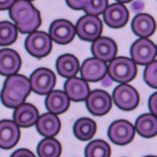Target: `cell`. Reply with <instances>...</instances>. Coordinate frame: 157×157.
Returning a JSON list of instances; mask_svg holds the SVG:
<instances>
[{
  "label": "cell",
  "instance_id": "d4e9b609",
  "mask_svg": "<svg viewBox=\"0 0 157 157\" xmlns=\"http://www.w3.org/2000/svg\"><path fill=\"white\" fill-rule=\"evenodd\" d=\"M37 153L39 157H60L61 145L57 140L53 137H47L39 143Z\"/></svg>",
  "mask_w": 157,
  "mask_h": 157
},
{
  "label": "cell",
  "instance_id": "cb8c5ba5",
  "mask_svg": "<svg viewBox=\"0 0 157 157\" xmlns=\"http://www.w3.org/2000/svg\"><path fill=\"white\" fill-rule=\"evenodd\" d=\"M153 114H144L137 118L135 130L144 137H152L156 135L157 120Z\"/></svg>",
  "mask_w": 157,
  "mask_h": 157
},
{
  "label": "cell",
  "instance_id": "4fadbf2b",
  "mask_svg": "<svg viewBox=\"0 0 157 157\" xmlns=\"http://www.w3.org/2000/svg\"><path fill=\"white\" fill-rule=\"evenodd\" d=\"M108 67L105 61L96 58H88L81 67V75L84 80L96 82L101 80L107 74Z\"/></svg>",
  "mask_w": 157,
  "mask_h": 157
},
{
  "label": "cell",
  "instance_id": "484cf974",
  "mask_svg": "<svg viewBox=\"0 0 157 157\" xmlns=\"http://www.w3.org/2000/svg\"><path fill=\"white\" fill-rule=\"evenodd\" d=\"M111 148L103 140H94L86 145L85 157H110Z\"/></svg>",
  "mask_w": 157,
  "mask_h": 157
},
{
  "label": "cell",
  "instance_id": "5bb4252c",
  "mask_svg": "<svg viewBox=\"0 0 157 157\" xmlns=\"http://www.w3.org/2000/svg\"><path fill=\"white\" fill-rule=\"evenodd\" d=\"M21 131L13 121L4 120L0 121V148L10 149L17 144Z\"/></svg>",
  "mask_w": 157,
  "mask_h": 157
},
{
  "label": "cell",
  "instance_id": "44dd1931",
  "mask_svg": "<svg viewBox=\"0 0 157 157\" xmlns=\"http://www.w3.org/2000/svg\"><path fill=\"white\" fill-rule=\"evenodd\" d=\"M131 29L136 36L141 38L148 37L155 32V21L150 15L140 13L133 20Z\"/></svg>",
  "mask_w": 157,
  "mask_h": 157
},
{
  "label": "cell",
  "instance_id": "3957f363",
  "mask_svg": "<svg viewBox=\"0 0 157 157\" xmlns=\"http://www.w3.org/2000/svg\"><path fill=\"white\" fill-rule=\"evenodd\" d=\"M136 63L128 57H120L113 59L108 67L109 76L118 82H130L137 75Z\"/></svg>",
  "mask_w": 157,
  "mask_h": 157
},
{
  "label": "cell",
  "instance_id": "f1b7e54d",
  "mask_svg": "<svg viewBox=\"0 0 157 157\" xmlns=\"http://www.w3.org/2000/svg\"><path fill=\"white\" fill-rule=\"evenodd\" d=\"M144 79L145 82L152 88L157 87V61L147 64L146 68L144 71Z\"/></svg>",
  "mask_w": 157,
  "mask_h": 157
},
{
  "label": "cell",
  "instance_id": "1f68e13d",
  "mask_svg": "<svg viewBox=\"0 0 157 157\" xmlns=\"http://www.w3.org/2000/svg\"><path fill=\"white\" fill-rule=\"evenodd\" d=\"M10 157H36L30 150L26 148H21L15 151Z\"/></svg>",
  "mask_w": 157,
  "mask_h": 157
},
{
  "label": "cell",
  "instance_id": "ac0fdd59",
  "mask_svg": "<svg viewBox=\"0 0 157 157\" xmlns=\"http://www.w3.org/2000/svg\"><path fill=\"white\" fill-rule=\"evenodd\" d=\"M39 118V111L31 104H21L13 113L14 123L18 127H29L35 125Z\"/></svg>",
  "mask_w": 157,
  "mask_h": 157
},
{
  "label": "cell",
  "instance_id": "6da1fadb",
  "mask_svg": "<svg viewBox=\"0 0 157 157\" xmlns=\"http://www.w3.org/2000/svg\"><path fill=\"white\" fill-rule=\"evenodd\" d=\"M10 16L23 34L34 32L42 23L39 11L28 0H16L10 8Z\"/></svg>",
  "mask_w": 157,
  "mask_h": 157
},
{
  "label": "cell",
  "instance_id": "8d00e7d4",
  "mask_svg": "<svg viewBox=\"0 0 157 157\" xmlns=\"http://www.w3.org/2000/svg\"><path fill=\"white\" fill-rule=\"evenodd\" d=\"M28 1H33V0H28Z\"/></svg>",
  "mask_w": 157,
  "mask_h": 157
},
{
  "label": "cell",
  "instance_id": "30bf717a",
  "mask_svg": "<svg viewBox=\"0 0 157 157\" xmlns=\"http://www.w3.org/2000/svg\"><path fill=\"white\" fill-rule=\"evenodd\" d=\"M86 108L94 116H101L107 114L112 108V98L106 91L96 90L86 98Z\"/></svg>",
  "mask_w": 157,
  "mask_h": 157
},
{
  "label": "cell",
  "instance_id": "ffe728a7",
  "mask_svg": "<svg viewBox=\"0 0 157 157\" xmlns=\"http://www.w3.org/2000/svg\"><path fill=\"white\" fill-rule=\"evenodd\" d=\"M46 98V107L53 114H61L68 110L70 99L64 91L51 90L47 94Z\"/></svg>",
  "mask_w": 157,
  "mask_h": 157
},
{
  "label": "cell",
  "instance_id": "9c48e42d",
  "mask_svg": "<svg viewBox=\"0 0 157 157\" xmlns=\"http://www.w3.org/2000/svg\"><path fill=\"white\" fill-rule=\"evenodd\" d=\"M108 135L111 141L114 144L125 145L134 139L135 129L134 126L127 120H116L109 127Z\"/></svg>",
  "mask_w": 157,
  "mask_h": 157
},
{
  "label": "cell",
  "instance_id": "f546056e",
  "mask_svg": "<svg viewBox=\"0 0 157 157\" xmlns=\"http://www.w3.org/2000/svg\"><path fill=\"white\" fill-rule=\"evenodd\" d=\"M90 0H66L67 4L71 9L75 10H83Z\"/></svg>",
  "mask_w": 157,
  "mask_h": 157
},
{
  "label": "cell",
  "instance_id": "7a4b0ae2",
  "mask_svg": "<svg viewBox=\"0 0 157 157\" xmlns=\"http://www.w3.org/2000/svg\"><path fill=\"white\" fill-rule=\"evenodd\" d=\"M31 90L30 82L27 77L17 74L9 75L1 92V101L6 107L16 109L25 102Z\"/></svg>",
  "mask_w": 157,
  "mask_h": 157
},
{
  "label": "cell",
  "instance_id": "ba28073f",
  "mask_svg": "<svg viewBox=\"0 0 157 157\" xmlns=\"http://www.w3.org/2000/svg\"><path fill=\"white\" fill-rule=\"evenodd\" d=\"M113 100L116 105L124 111H131L136 109L139 104V94L133 86L127 83H122L116 86L113 91Z\"/></svg>",
  "mask_w": 157,
  "mask_h": 157
},
{
  "label": "cell",
  "instance_id": "e575fe53",
  "mask_svg": "<svg viewBox=\"0 0 157 157\" xmlns=\"http://www.w3.org/2000/svg\"><path fill=\"white\" fill-rule=\"evenodd\" d=\"M116 1L120 2V3H127V2H130L131 0H116Z\"/></svg>",
  "mask_w": 157,
  "mask_h": 157
},
{
  "label": "cell",
  "instance_id": "4316f807",
  "mask_svg": "<svg viewBox=\"0 0 157 157\" xmlns=\"http://www.w3.org/2000/svg\"><path fill=\"white\" fill-rule=\"evenodd\" d=\"M17 39V29L9 21L0 22V46L6 47L14 43Z\"/></svg>",
  "mask_w": 157,
  "mask_h": 157
},
{
  "label": "cell",
  "instance_id": "83f0119b",
  "mask_svg": "<svg viewBox=\"0 0 157 157\" xmlns=\"http://www.w3.org/2000/svg\"><path fill=\"white\" fill-rule=\"evenodd\" d=\"M108 6V0H90L83 10L90 15L98 16L103 13Z\"/></svg>",
  "mask_w": 157,
  "mask_h": 157
},
{
  "label": "cell",
  "instance_id": "e0dca14e",
  "mask_svg": "<svg viewBox=\"0 0 157 157\" xmlns=\"http://www.w3.org/2000/svg\"><path fill=\"white\" fill-rule=\"evenodd\" d=\"M21 66L19 54L10 49L0 50V74L9 76L17 74Z\"/></svg>",
  "mask_w": 157,
  "mask_h": 157
},
{
  "label": "cell",
  "instance_id": "9a60e30c",
  "mask_svg": "<svg viewBox=\"0 0 157 157\" xmlns=\"http://www.w3.org/2000/svg\"><path fill=\"white\" fill-rule=\"evenodd\" d=\"M91 51L96 58L103 61H111L117 53V46L113 39L99 37L93 41Z\"/></svg>",
  "mask_w": 157,
  "mask_h": 157
},
{
  "label": "cell",
  "instance_id": "8fae6325",
  "mask_svg": "<svg viewBox=\"0 0 157 157\" xmlns=\"http://www.w3.org/2000/svg\"><path fill=\"white\" fill-rule=\"evenodd\" d=\"M75 35V28L68 21L60 19L54 21L50 27L51 39L58 44H67L72 41Z\"/></svg>",
  "mask_w": 157,
  "mask_h": 157
},
{
  "label": "cell",
  "instance_id": "8992f818",
  "mask_svg": "<svg viewBox=\"0 0 157 157\" xmlns=\"http://www.w3.org/2000/svg\"><path fill=\"white\" fill-rule=\"evenodd\" d=\"M155 45L146 38H141L133 43L130 48V55L135 63L147 65L152 62L156 57Z\"/></svg>",
  "mask_w": 157,
  "mask_h": 157
},
{
  "label": "cell",
  "instance_id": "836d02e7",
  "mask_svg": "<svg viewBox=\"0 0 157 157\" xmlns=\"http://www.w3.org/2000/svg\"><path fill=\"white\" fill-rule=\"evenodd\" d=\"M104 79L103 81H102V83H103L104 86H109V85H111L112 84V81H113V79L110 78L109 76H105L104 77Z\"/></svg>",
  "mask_w": 157,
  "mask_h": 157
},
{
  "label": "cell",
  "instance_id": "7c38bea8",
  "mask_svg": "<svg viewBox=\"0 0 157 157\" xmlns=\"http://www.w3.org/2000/svg\"><path fill=\"white\" fill-rule=\"evenodd\" d=\"M104 21L112 29L125 26L129 20V11L123 3H114L107 6L104 11Z\"/></svg>",
  "mask_w": 157,
  "mask_h": 157
},
{
  "label": "cell",
  "instance_id": "d6a6232c",
  "mask_svg": "<svg viewBox=\"0 0 157 157\" xmlns=\"http://www.w3.org/2000/svg\"><path fill=\"white\" fill-rule=\"evenodd\" d=\"M16 0H0V10H5L11 7Z\"/></svg>",
  "mask_w": 157,
  "mask_h": 157
},
{
  "label": "cell",
  "instance_id": "5b68a950",
  "mask_svg": "<svg viewBox=\"0 0 157 157\" xmlns=\"http://www.w3.org/2000/svg\"><path fill=\"white\" fill-rule=\"evenodd\" d=\"M103 30V24L97 16L87 14L78 20L75 33L82 40L93 42L99 38Z\"/></svg>",
  "mask_w": 157,
  "mask_h": 157
},
{
  "label": "cell",
  "instance_id": "d6986e66",
  "mask_svg": "<svg viewBox=\"0 0 157 157\" xmlns=\"http://www.w3.org/2000/svg\"><path fill=\"white\" fill-rule=\"evenodd\" d=\"M36 128L41 135L52 137L57 135L61 129V121L53 113H46L39 116L36 122Z\"/></svg>",
  "mask_w": 157,
  "mask_h": 157
},
{
  "label": "cell",
  "instance_id": "2e32d148",
  "mask_svg": "<svg viewBox=\"0 0 157 157\" xmlns=\"http://www.w3.org/2000/svg\"><path fill=\"white\" fill-rule=\"evenodd\" d=\"M64 93L73 101L86 100L90 94L89 85L83 78L71 77L64 83Z\"/></svg>",
  "mask_w": 157,
  "mask_h": 157
},
{
  "label": "cell",
  "instance_id": "277c9868",
  "mask_svg": "<svg viewBox=\"0 0 157 157\" xmlns=\"http://www.w3.org/2000/svg\"><path fill=\"white\" fill-rule=\"evenodd\" d=\"M25 46L29 54L37 58H42L51 51L52 39L46 32L34 31L27 37Z\"/></svg>",
  "mask_w": 157,
  "mask_h": 157
},
{
  "label": "cell",
  "instance_id": "603a6c76",
  "mask_svg": "<svg viewBox=\"0 0 157 157\" xmlns=\"http://www.w3.org/2000/svg\"><path fill=\"white\" fill-rule=\"evenodd\" d=\"M96 123L89 118H81L74 124V135L80 141H86L90 140L96 134Z\"/></svg>",
  "mask_w": 157,
  "mask_h": 157
},
{
  "label": "cell",
  "instance_id": "52a82bcc",
  "mask_svg": "<svg viewBox=\"0 0 157 157\" xmlns=\"http://www.w3.org/2000/svg\"><path fill=\"white\" fill-rule=\"evenodd\" d=\"M31 89L39 94L44 95L53 90L56 83V76L51 70L38 68L31 75L29 79Z\"/></svg>",
  "mask_w": 157,
  "mask_h": 157
},
{
  "label": "cell",
  "instance_id": "d590c367",
  "mask_svg": "<svg viewBox=\"0 0 157 157\" xmlns=\"http://www.w3.org/2000/svg\"><path fill=\"white\" fill-rule=\"evenodd\" d=\"M145 157H156V156H154V155H148V156H145Z\"/></svg>",
  "mask_w": 157,
  "mask_h": 157
},
{
  "label": "cell",
  "instance_id": "7402d4cb",
  "mask_svg": "<svg viewBox=\"0 0 157 157\" xmlns=\"http://www.w3.org/2000/svg\"><path fill=\"white\" fill-rule=\"evenodd\" d=\"M56 68L61 76L69 78L75 76L78 72L79 62L78 59L72 54H64L57 59Z\"/></svg>",
  "mask_w": 157,
  "mask_h": 157
},
{
  "label": "cell",
  "instance_id": "4dcf8cb0",
  "mask_svg": "<svg viewBox=\"0 0 157 157\" xmlns=\"http://www.w3.org/2000/svg\"><path fill=\"white\" fill-rule=\"evenodd\" d=\"M148 108L151 113L156 116L157 113V94L155 93L148 99Z\"/></svg>",
  "mask_w": 157,
  "mask_h": 157
}]
</instances>
